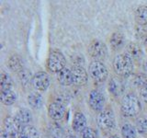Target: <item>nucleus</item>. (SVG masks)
<instances>
[{"label": "nucleus", "mask_w": 147, "mask_h": 138, "mask_svg": "<svg viewBox=\"0 0 147 138\" xmlns=\"http://www.w3.org/2000/svg\"><path fill=\"white\" fill-rule=\"evenodd\" d=\"M121 110L122 114L126 117L136 116L141 110V102L139 98L132 93L125 95L121 99Z\"/></svg>", "instance_id": "1"}, {"label": "nucleus", "mask_w": 147, "mask_h": 138, "mask_svg": "<svg viewBox=\"0 0 147 138\" xmlns=\"http://www.w3.org/2000/svg\"><path fill=\"white\" fill-rule=\"evenodd\" d=\"M113 68L118 76L127 77L133 71L132 59L125 53L118 54L113 60Z\"/></svg>", "instance_id": "2"}, {"label": "nucleus", "mask_w": 147, "mask_h": 138, "mask_svg": "<svg viewBox=\"0 0 147 138\" xmlns=\"http://www.w3.org/2000/svg\"><path fill=\"white\" fill-rule=\"evenodd\" d=\"M66 60L63 53L54 50L50 53L47 59V68L52 73H60L65 68Z\"/></svg>", "instance_id": "3"}, {"label": "nucleus", "mask_w": 147, "mask_h": 138, "mask_svg": "<svg viewBox=\"0 0 147 138\" xmlns=\"http://www.w3.org/2000/svg\"><path fill=\"white\" fill-rule=\"evenodd\" d=\"M87 52H88L90 57L94 59V61L102 62L108 55V48L103 41L99 40H94L89 43Z\"/></svg>", "instance_id": "4"}, {"label": "nucleus", "mask_w": 147, "mask_h": 138, "mask_svg": "<svg viewBox=\"0 0 147 138\" xmlns=\"http://www.w3.org/2000/svg\"><path fill=\"white\" fill-rule=\"evenodd\" d=\"M88 72L90 76L96 82H104L109 75L108 68L103 62L100 61H92L89 64Z\"/></svg>", "instance_id": "5"}, {"label": "nucleus", "mask_w": 147, "mask_h": 138, "mask_svg": "<svg viewBox=\"0 0 147 138\" xmlns=\"http://www.w3.org/2000/svg\"><path fill=\"white\" fill-rule=\"evenodd\" d=\"M98 126L102 130H112L115 127V116L111 110H103L98 116Z\"/></svg>", "instance_id": "6"}, {"label": "nucleus", "mask_w": 147, "mask_h": 138, "mask_svg": "<svg viewBox=\"0 0 147 138\" xmlns=\"http://www.w3.org/2000/svg\"><path fill=\"white\" fill-rule=\"evenodd\" d=\"M32 85L38 91H45L50 86V76L46 72H37L32 76Z\"/></svg>", "instance_id": "7"}, {"label": "nucleus", "mask_w": 147, "mask_h": 138, "mask_svg": "<svg viewBox=\"0 0 147 138\" xmlns=\"http://www.w3.org/2000/svg\"><path fill=\"white\" fill-rule=\"evenodd\" d=\"M88 103L90 108L95 112H102L105 106V98L98 90H92L89 94Z\"/></svg>", "instance_id": "8"}, {"label": "nucleus", "mask_w": 147, "mask_h": 138, "mask_svg": "<svg viewBox=\"0 0 147 138\" xmlns=\"http://www.w3.org/2000/svg\"><path fill=\"white\" fill-rule=\"evenodd\" d=\"M72 74L74 84L76 86H84L88 81V74L86 69L81 66H75L72 67Z\"/></svg>", "instance_id": "9"}, {"label": "nucleus", "mask_w": 147, "mask_h": 138, "mask_svg": "<svg viewBox=\"0 0 147 138\" xmlns=\"http://www.w3.org/2000/svg\"><path fill=\"white\" fill-rule=\"evenodd\" d=\"M48 114L50 118L55 120V121H59V120L63 119L65 114V108L62 103L54 101V102L49 104Z\"/></svg>", "instance_id": "10"}, {"label": "nucleus", "mask_w": 147, "mask_h": 138, "mask_svg": "<svg viewBox=\"0 0 147 138\" xmlns=\"http://www.w3.org/2000/svg\"><path fill=\"white\" fill-rule=\"evenodd\" d=\"M21 129L22 128L20 126V124L17 122L15 117H7L4 120L3 130L5 132H7V133H9L10 135L14 136L15 138L18 135H20Z\"/></svg>", "instance_id": "11"}, {"label": "nucleus", "mask_w": 147, "mask_h": 138, "mask_svg": "<svg viewBox=\"0 0 147 138\" xmlns=\"http://www.w3.org/2000/svg\"><path fill=\"white\" fill-rule=\"evenodd\" d=\"M15 119L17 122L20 124L21 128L30 125V122L32 121V114L30 110L26 108H21L17 112L15 115Z\"/></svg>", "instance_id": "12"}, {"label": "nucleus", "mask_w": 147, "mask_h": 138, "mask_svg": "<svg viewBox=\"0 0 147 138\" xmlns=\"http://www.w3.org/2000/svg\"><path fill=\"white\" fill-rule=\"evenodd\" d=\"M109 91L115 97H119L124 91L122 81L117 76H112L109 81Z\"/></svg>", "instance_id": "13"}, {"label": "nucleus", "mask_w": 147, "mask_h": 138, "mask_svg": "<svg viewBox=\"0 0 147 138\" xmlns=\"http://www.w3.org/2000/svg\"><path fill=\"white\" fill-rule=\"evenodd\" d=\"M125 54L132 60H139L142 57V49L140 44L130 43L125 48Z\"/></svg>", "instance_id": "14"}, {"label": "nucleus", "mask_w": 147, "mask_h": 138, "mask_svg": "<svg viewBox=\"0 0 147 138\" xmlns=\"http://www.w3.org/2000/svg\"><path fill=\"white\" fill-rule=\"evenodd\" d=\"M72 127L74 129V131L78 133H82L85 130L86 128V118L84 115V113L80 112H77L75 113Z\"/></svg>", "instance_id": "15"}, {"label": "nucleus", "mask_w": 147, "mask_h": 138, "mask_svg": "<svg viewBox=\"0 0 147 138\" xmlns=\"http://www.w3.org/2000/svg\"><path fill=\"white\" fill-rule=\"evenodd\" d=\"M7 66L13 72L20 73L24 69V64L21 57L18 54H12L7 60Z\"/></svg>", "instance_id": "16"}, {"label": "nucleus", "mask_w": 147, "mask_h": 138, "mask_svg": "<svg viewBox=\"0 0 147 138\" xmlns=\"http://www.w3.org/2000/svg\"><path fill=\"white\" fill-rule=\"evenodd\" d=\"M0 98H1V101L3 104L9 106V105H12L13 103H15V101L17 100V93H16V91L14 90V89H4V90H1Z\"/></svg>", "instance_id": "17"}, {"label": "nucleus", "mask_w": 147, "mask_h": 138, "mask_svg": "<svg viewBox=\"0 0 147 138\" xmlns=\"http://www.w3.org/2000/svg\"><path fill=\"white\" fill-rule=\"evenodd\" d=\"M57 79L59 81V83L61 85L63 86H71L72 84H74V79H73V74H72V70L68 68H64L63 70L58 73L57 76Z\"/></svg>", "instance_id": "18"}, {"label": "nucleus", "mask_w": 147, "mask_h": 138, "mask_svg": "<svg viewBox=\"0 0 147 138\" xmlns=\"http://www.w3.org/2000/svg\"><path fill=\"white\" fill-rule=\"evenodd\" d=\"M124 43H125V36L121 33V32H114L111 37H110V47L115 51L121 49L124 45Z\"/></svg>", "instance_id": "19"}, {"label": "nucleus", "mask_w": 147, "mask_h": 138, "mask_svg": "<svg viewBox=\"0 0 147 138\" xmlns=\"http://www.w3.org/2000/svg\"><path fill=\"white\" fill-rule=\"evenodd\" d=\"M135 20L140 26H147V6H140L135 11Z\"/></svg>", "instance_id": "20"}, {"label": "nucleus", "mask_w": 147, "mask_h": 138, "mask_svg": "<svg viewBox=\"0 0 147 138\" xmlns=\"http://www.w3.org/2000/svg\"><path fill=\"white\" fill-rule=\"evenodd\" d=\"M28 103L33 109H39L42 105V96L39 92H31L28 96Z\"/></svg>", "instance_id": "21"}, {"label": "nucleus", "mask_w": 147, "mask_h": 138, "mask_svg": "<svg viewBox=\"0 0 147 138\" xmlns=\"http://www.w3.org/2000/svg\"><path fill=\"white\" fill-rule=\"evenodd\" d=\"M20 138H40V135L38 130L32 125H28L21 129Z\"/></svg>", "instance_id": "22"}, {"label": "nucleus", "mask_w": 147, "mask_h": 138, "mask_svg": "<svg viewBox=\"0 0 147 138\" xmlns=\"http://www.w3.org/2000/svg\"><path fill=\"white\" fill-rule=\"evenodd\" d=\"M0 87H1V90L13 89V81L11 77L8 74L5 72H2L1 76H0Z\"/></svg>", "instance_id": "23"}, {"label": "nucleus", "mask_w": 147, "mask_h": 138, "mask_svg": "<svg viewBox=\"0 0 147 138\" xmlns=\"http://www.w3.org/2000/svg\"><path fill=\"white\" fill-rule=\"evenodd\" d=\"M121 135L123 138H136V130L131 124L124 123L121 127Z\"/></svg>", "instance_id": "24"}, {"label": "nucleus", "mask_w": 147, "mask_h": 138, "mask_svg": "<svg viewBox=\"0 0 147 138\" xmlns=\"http://www.w3.org/2000/svg\"><path fill=\"white\" fill-rule=\"evenodd\" d=\"M18 79H20L22 86H24V87L29 86L30 81L32 82V77H31L30 72L28 71L27 69H23L21 72L18 73Z\"/></svg>", "instance_id": "25"}, {"label": "nucleus", "mask_w": 147, "mask_h": 138, "mask_svg": "<svg viewBox=\"0 0 147 138\" xmlns=\"http://www.w3.org/2000/svg\"><path fill=\"white\" fill-rule=\"evenodd\" d=\"M136 128L140 133H147V118H139L136 122Z\"/></svg>", "instance_id": "26"}, {"label": "nucleus", "mask_w": 147, "mask_h": 138, "mask_svg": "<svg viewBox=\"0 0 147 138\" xmlns=\"http://www.w3.org/2000/svg\"><path fill=\"white\" fill-rule=\"evenodd\" d=\"M133 83H134L135 86L139 87H142L144 86L147 85V76L144 75V74H138V75L134 76Z\"/></svg>", "instance_id": "27"}, {"label": "nucleus", "mask_w": 147, "mask_h": 138, "mask_svg": "<svg viewBox=\"0 0 147 138\" xmlns=\"http://www.w3.org/2000/svg\"><path fill=\"white\" fill-rule=\"evenodd\" d=\"M81 138H96V132L90 127H86L81 133Z\"/></svg>", "instance_id": "28"}, {"label": "nucleus", "mask_w": 147, "mask_h": 138, "mask_svg": "<svg viewBox=\"0 0 147 138\" xmlns=\"http://www.w3.org/2000/svg\"><path fill=\"white\" fill-rule=\"evenodd\" d=\"M136 37L138 40L144 41L147 38V30L142 29V28H141L140 26H138L136 28Z\"/></svg>", "instance_id": "29"}, {"label": "nucleus", "mask_w": 147, "mask_h": 138, "mask_svg": "<svg viewBox=\"0 0 147 138\" xmlns=\"http://www.w3.org/2000/svg\"><path fill=\"white\" fill-rule=\"evenodd\" d=\"M140 93H141L142 99H144L145 102H147V85H145V86H144L142 87H141Z\"/></svg>", "instance_id": "30"}, {"label": "nucleus", "mask_w": 147, "mask_h": 138, "mask_svg": "<svg viewBox=\"0 0 147 138\" xmlns=\"http://www.w3.org/2000/svg\"><path fill=\"white\" fill-rule=\"evenodd\" d=\"M0 138H15V137L10 135L9 133H7V132H5L4 130H2V132H1V136H0Z\"/></svg>", "instance_id": "31"}, {"label": "nucleus", "mask_w": 147, "mask_h": 138, "mask_svg": "<svg viewBox=\"0 0 147 138\" xmlns=\"http://www.w3.org/2000/svg\"><path fill=\"white\" fill-rule=\"evenodd\" d=\"M142 43H144V48H145V50H146V52H147V38L142 41Z\"/></svg>", "instance_id": "32"}, {"label": "nucleus", "mask_w": 147, "mask_h": 138, "mask_svg": "<svg viewBox=\"0 0 147 138\" xmlns=\"http://www.w3.org/2000/svg\"><path fill=\"white\" fill-rule=\"evenodd\" d=\"M65 138H76V136H75V135H67Z\"/></svg>", "instance_id": "33"}, {"label": "nucleus", "mask_w": 147, "mask_h": 138, "mask_svg": "<svg viewBox=\"0 0 147 138\" xmlns=\"http://www.w3.org/2000/svg\"><path fill=\"white\" fill-rule=\"evenodd\" d=\"M109 138H119L118 135H112V136H110V137H109Z\"/></svg>", "instance_id": "34"}]
</instances>
